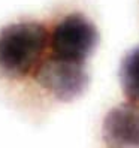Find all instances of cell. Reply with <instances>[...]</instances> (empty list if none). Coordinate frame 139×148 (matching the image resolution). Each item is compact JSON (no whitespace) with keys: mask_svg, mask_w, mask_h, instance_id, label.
Wrapping results in <instances>:
<instances>
[{"mask_svg":"<svg viewBox=\"0 0 139 148\" xmlns=\"http://www.w3.org/2000/svg\"><path fill=\"white\" fill-rule=\"evenodd\" d=\"M99 42L93 21L81 12H72L60 20L49 34L51 56L84 63Z\"/></svg>","mask_w":139,"mask_h":148,"instance_id":"cell-2","label":"cell"},{"mask_svg":"<svg viewBox=\"0 0 139 148\" xmlns=\"http://www.w3.org/2000/svg\"><path fill=\"white\" fill-rule=\"evenodd\" d=\"M120 82L126 97L139 103V47L124 56L120 66Z\"/></svg>","mask_w":139,"mask_h":148,"instance_id":"cell-5","label":"cell"},{"mask_svg":"<svg viewBox=\"0 0 139 148\" xmlns=\"http://www.w3.org/2000/svg\"><path fill=\"white\" fill-rule=\"evenodd\" d=\"M34 78L40 87L63 102H71L79 97L88 84V75L84 63L54 56L42 60Z\"/></svg>","mask_w":139,"mask_h":148,"instance_id":"cell-3","label":"cell"},{"mask_svg":"<svg viewBox=\"0 0 139 148\" xmlns=\"http://www.w3.org/2000/svg\"><path fill=\"white\" fill-rule=\"evenodd\" d=\"M108 148H139V103H121L112 108L102 126Z\"/></svg>","mask_w":139,"mask_h":148,"instance_id":"cell-4","label":"cell"},{"mask_svg":"<svg viewBox=\"0 0 139 148\" xmlns=\"http://www.w3.org/2000/svg\"><path fill=\"white\" fill-rule=\"evenodd\" d=\"M49 47L47 27L36 21L14 23L0 30V71L24 78L36 71Z\"/></svg>","mask_w":139,"mask_h":148,"instance_id":"cell-1","label":"cell"}]
</instances>
